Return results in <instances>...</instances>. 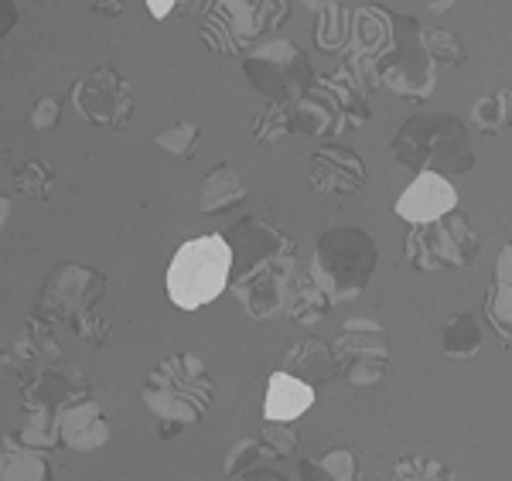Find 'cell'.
Here are the masks:
<instances>
[{
  "mask_svg": "<svg viewBox=\"0 0 512 481\" xmlns=\"http://www.w3.org/2000/svg\"><path fill=\"white\" fill-rule=\"evenodd\" d=\"M393 157L410 174H465L475 168V151L468 144V127L451 113H417L396 130Z\"/></svg>",
  "mask_w": 512,
  "mask_h": 481,
  "instance_id": "1",
  "label": "cell"
},
{
  "mask_svg": "<svg viewBox=\"0 0 512 481\" xmlns=\"http://www.w3.org/2000/svg\"><path fill=\"white\" fill-rule=\"evenodd\" d=\"M229 277H233V250L226 236L205 232L175 250L164 273V287L171 304H178L181 311H198L226 294Z\"/></svg>",
  "mask_w": 512,
  "mask_h": 481,
  "instance_id": "2",
  "label": "cell"
},
{
  "mask_svg": "<svg viewBox=\"0 0 512 481\" xmlns=\"http://www.w3.org/2000/svg\"><path fill=\"white\" fill-rule=\"evenodd\" d=\"M376 263L379 250L369 232L355 226H335L318 236L308 277L325 290V297L332 304L355 301L369 287V280H373Z\"/></svg>",
  "mask_w": 512,
  "mask_h": 481,
  "instance_id": "3",
  "label": "cell"
},
{
  "mask_svg": "<svg viewBox=\"0 0 512 481\" xmlns=\"http://www.w3.org/2000/svg\"><path fill=\"white\" fill-rule=\"evenodd\" d=\"M212 376L205 369V362L192 352L171 355L161 359L151 369V376L144 379V406L158 420H178V424L192 427L205 417V410L212 406Z\"/></svg>",
  "mask_w": 512,
  "mask_h": 481,
  "instance_id": "4",
  "label": "cell"
},
{
  "mask_svg": "<svg viewBox=\"0 0 512 481\" xmlns=\"http://www.w3.org/2000/svg\"><path fill=\"white\" fill-rule=\"evenodd\" d=\"M393 18V41L386 52L379 55L376 72L379 86H386L400 99H414V103H427L437 89V65L424 48V28L410 14H396Z\"/></svg>",
  "mask_w": 512,
  "mask_h": 481,
  "instance_id": "5",
  "label": "cell"
},
{
  "mask_svg": "<svg viewBox=\"0 0 512 481\" xmlns=\"http://www.w3.org/2000/svg\"><path fill=\"white\" fill-rule=\"evenodd\" d=\"M407 260L410 267L420 273H434V270H465L475 263L478 250V232L468 222V215H461L458 209H451L441 219L427 222V226H410L407 236Z\"/></svg>",
  "mask_w": 512,
  "mask_h": 481,
  "instance_id": "6",
  "label": "cell"
},
{
  "mask_svg": "<svg viewBox=\"0 0 512 481\" xmlns=\"http://www.w3.org/2000/svg\"><path fill=\"white\" fill-rule=\"evenodd\" d=\"M243 72L250 79V86L260 89L263 96H270L274 103H294L315 82V69H311L308 55L294 41L280 35L246 48Z\"/></svg>",
  "mask_w": 512,
  "mask_h": 481,
  "instance_id": "7",
  "label": "cell"
},
{
  "mask_svg": "<svg viewBox=\"0 0 512 481\" xmlns=\"http://www.w3.org/2000/svg\"><path fill=\"white\" fill-rule=\"evenodd\" d=\"M332 362L352 386H376L390 369V335L373 318L345 321L342 335L332 345Z\"/></svg>",
  "mask_w": 512,
  "mask_h": 481,
  "instance_id": "8",
  "label": "cell"
},
{
  "mask_svg": "<svg viewBox=\"0 0 512 481\" xmlns=\"http://www.w3.org/2000/svg\"><path fill=\"white\" fill-rule=\"evenodd\" d=\"M106 294V273L76 260H62L59 267L48 273L45 290H41L38 314L52 325L65 321L69 325L79 311H93L96 301Z\"/></svg>",
  "mask_w": 512,
  "mask_h": 481,
  "instance_id": "9",
  "label": "cell"
},
{
  "mask_svg": "<svg viewBox=\"0 0 512 481\" xmlns=\"http://www.w3.org/2000/svg\"><path fill=\"white\" fill-rule=\"evenodd\" d=\"M72 106L93 127L123 130L134 116V93H130V82L117 69L99 65L72 86Z\"/></svg>",
  "mask_w": 512,
  "mask_h": 481,
  "instance_id": "10",
  "label": "cell"
},
{
  "mask_svg": "<svg viewBox=\"0 0 512 481\" xmlns=\"http://www.w3.org/2000/svg\"><path fill=\"white\" fill-rule=\"evenodd\" d=\"M294 273H297V250L280 253L274 260L263 263V267L243 273V277H233L226 290H233L236 301L243 304V311L253 321H270L284 311L287 284H291Z\"/></svg>",
  "mask_w": 512,
  "mask_h": 481,
  "instance_id": "11",
  "label": "cell"
},
{
  "mask_svg": "<svg viewBox=\"0 0 512 481\" xmlns=\"http://www.w3.org/2000/svg\"><path fill=\"white\" fill-rule=\"evenodd\" d=\"M226 243H229V250H233V277H243V273L274 260V256L297 250L287 232H280L274 222L260 219V215H246L243 222H236V226L229 229Z\"/></svg>",
  "mask_w": 512,
  "mask_h": 481,
  "instance_id": "12",
  "label": "cell"
},
{
  "mask_svg": "<svg viewBox=\"0 0 512 481\" xmlns=\"http://www.w3.org/2000/svg\"><path fill=\"white\" fill-rule=\"evenodd\" d=\"M205 45L219 55H239L263 35L260 24L253 18V4L250 0H216L209 7V14L202 18L198 28Z\"/></svg>",
  "mask_w": 512,
  "mask_h": 481,
  "instance_id": "13",
  "label": "cell"
},
{
  "mask_svg": "<svg viewBox=\"0 0 512 481\" xmlns=\"http://www.w3.org/2000/svg\"><path fill=\"white\" fill-rule=\"evenodd\" d=\"M287 116H291V134L332 137L345 130L342 99L335 96L328 76H315V82H311L294 103H287Z\"/></svg>",
  "mask_w": 512,
  "mask_h": 481,
  "instance_id": "14",
  "label": "cell"
},
{
  "mask_svg": "<svg viewBox=\"0 0 512 481\" xmlns=\"http://www.w3.org/2000/svg\"><path fill=\"white\" fill-rule=\"evenodd\" d=\"M89 379L79 366L69 362H48L38 366L35 376L21 379V396L24 406H52V410H65L72 403L89 400Z\"/></svg>",
  "mask_w": 512,
  "mask_h": 481,
  "instance_id": "15",
  "label": "cell"
},
{
  "mask_svg": "<svg viewBox=\"0 0 512 481\" xmlns=\"http://www.w3.org/2000/svg\"><path fill=\"white\" fill-rule=\"evenodd\" d=\"M451 209H458V192H454L451 178L434 171L414 174V181L407 185V192L396 198V215L410 226H427V222L441 219Z\"/></svg>",
  "mask_w": 512,
  "mask_h": 481,
  "instance_id": "16",
  "label": "cell"
},
{
  "mask_svg": "<svg viewBox=\"0 0 512 481\" xmlns=\"http://www.w3.org/2000/svg\"><path fill=\"white\" fill-rule=\"evenodd\" d=\"M366 178H369L366 161H362L352 147H342V144L321 147L308 174L311 188L321 195H355L366 185Z\"/></svg>",
  "mask_w": 512,
  "mask_h": 481,
  "instance_id": "17",
  "label": "cell"
},
{
  "mask_svg": "<svg viewBox=\"0 0 512 481\" xmlns=\"http://www.w3.org/2000/svg\"><path fill=\"white\" fill-rule=\"evenodd\" d=\"M59 444L79 454L99 451V447L110 444V424H106L103 410H99L93 396L59 410Z\"/></svg>",
  "mask_w": 512,
  "mask_h": 481,
  "instance_id": "18",
  "label": "cell"
},
{
  "mask_svg": "<svg viewBox=\"0 0 512 481\" xmlns=\"http://www.w3.org/2000/svg\"><path fill=\"white\" fill-rule=\"evenodd\" d=\"M55 325L48 318H41L35 311L28 321H24V328L18 331V338H14L7 348V355H11V369L18 372H28V369H38V366H48V362H59L62 359V348L55 342Z\"/></svg>",
  "mask_w": 512,
  "mask_h": 481,
  "instance_id": "19",
  "label": "cell"
},
{
  "mask_svg": "<svg viewBox=\"0 0 512 481\" xmlns=\"http://www.w3.org/2000/svg\"><path fill=\"white\" fill-rule=\"evenodd\" d=\"M315 406V386L294 379L291 372L277 369L270 376L267 386V403H263V417L280 420V424H291V420L304 417V413Z\"/></svg>",
  "mask_w": 512,
  "mask_h": 481,
  "instance_id": "20",
  "label": "cell"
},
{
  "mask_svg": "<svg viewBox=\"0 0 512 481\" xmlns=\"http://www.w3.org/2000/svg\"><path fill=\"white\" fill-rule=\"evenodd\" d=\"M246 198H250V192H246V185L236 174V168H229V164H216V168L202 178V188H198V212L202 215L233 212L246 202Z\"/></svg>",
  "mask_w": 512,
  "mask_h": 481,
  "instance_id": "21",
  "label": "cell"
},
{
  "mask_svg": "<svg viewBox=\"0 0 512 481\" xmlns=\"http://www.w3.org/2000/svg\"><path fill=\"white\" fill-rule=\"evenodd\" d=\"M284 372H291L294 379L308 386H318V383H328L335 376V362H332V345L325 338L311 335L304 342H297L287 348L284 355Z\"/></svg>",
  "mask_w": 512,
  "mask_h": 481,
  "instance_id": "22",
  "label": "cell"
},
{
  "mask_svg": "<svg viewBox=\"0 0 512 481\" xmlns=\"http://www.w3.org/2000/svg\"><path fill=\"white\" fill-rule=\"evenodd\" d=\"M4 447H24V451H52L59 447V410L52 406H24V424L4 437Z\"/></svg>",
  "mask_w": 512,
  "mask_h": 481,
  "instance_id": "23",
  "label": "cell"
},
{
  "mask_svg": "<svg viewBox=\"0 0 512 481\" xmlns=\"http://www.w3.org/2000/svg\"><path fill=\"white\" fill-rule=\"evenodd\" d=\"M284 311H287V318H291L294 325H318V321L328 318L332 301H328L325 290H321L315 280L308 277V273L297 270L291 277V284H287Z\"/></svg>",
  "mask_w": 512,
  "mask_h": 481,
  "instance_id": "24",
  "label": "cell"
},
{
  "mask_svg": "<svg viewBox=\"0 0 512 481\" xmlns=\"http://www.w3.org/2000/svg\"><path fill=\"white\" fill-rule=\"evenodd\" d=\"M485 314L489 325L499 331L502 342L509 345V325H512V246H502L499 260H495V277L485 297Z\"/></svg>",
  "mask_w": 512,
  "mask_h": 481,
  "instance_id": "25",
  "label": "cell"
},
{
  "mask_svg": "<svg viewBox=\"0 0 512 481\" xmlns=\"http://www.w3.org/2000/svg\"><path fill=\"white\" fill-rule=\"evenodd\" d=\"M441 348L448 359H475L482 352V325L472 311H458L441 331Z\"/></svg>",
  "mask_w": 512,
  "mask_h": 481,
  "instance_id": "26",
  "label": "cell"
},
{
  "mask_svg": "<svg viewBox=\"0 0 512 481\" xmlns=\"http://www.w3.org/2000/svg\"><path fill=\"white\" fill-rule=\"evenodd\" d=\"M0 481H55V468L45 451L4 447V454H0Z\"/></svg>",
  "mask_w": 512,
  "mask_h": 481,
  "instance_id": "27",
  "label": "cell"
},
{
  "mask_svg": "<svg viewBox=\"0 0 512 481\" xmlns=\"http://www.w3.org/2000/svg\"><path fill=\"white\" fill-rule=\"evenodd\" d=\"M390 481H454L451 464L431 458V454H407L393 464Z\"/></svg>",
  "mask_w": 512,
  "mask_h": 481,
  "instance_id": "28",
  "label": "cell"
},
{
  "mask_svg": "<svg viewBox=\"0 0 512 481\" xmlns=\"http://www.w3.org/2000/svg\"><path fill=\"white\" fill-rule=\"evenodd\" d=\"M506 120H509V89L478 99L472 106V127L485 137H495L499 130H506Z\"/></svg>",
  "mask_w": 512,
  "mask_h": 481,
  "instance_id": "29",
  "label": "cell"
},
{
  "mask_svg": "<svg viewBox=\"0 0 512 481\" xmlns=\"http://www.w3.org/2000/svg\"><path fill=\"white\" fill-rule=\"evenodd\" d=\"M287 134H291V116H287V103H274L263 106V113H256L253 120V140L256 144H280Z\"/></svg>",
  "mask_w": 512,
  "mask_h": 481,
  "instance_id": "30",
  "label": "cell"
},
{
  "mask_svg": "<svg viewBox=\"0 0 512 481\" xmlns=\"http://www.w3.org/2000/svg\"><path fill=\"white\" fill-rule=\"evenodd\" d=\"M328 82H332L335 96L342 99L345 127H362V123H369V116H373V110H369V96H362L359 89H355L352 82L345 79L342 69H338L335 76H328Z\"/></svg>",
  "mask_w": 512,
  "mask_h": 481,
  "instance_id": "31",
  "label": "cell"
},
{
  "mask_svg": "<svg viewBox=\"0 0 512 481\" xmlns=\"http://www.w3.org/2000/svg\"><path fill=\"white\" fill-rule=\"evenodd\" d=\"M52 185H55V168L48 161H28L14 171V188H18L24 198H38V202H45L48 188Z\"/></svg>",
  "mask_w": 512,
  "mask_h": 481,
  "instance_id": "32",
  "label": "cell"
},
{
  "mask_svg": "<svg viewBox=\"0 0 512 481\" xmlns=\"http://www.w3.org/2000/svg\"><path fill=\"white\" fill-rule=\"evenodd\" d=\"M260 461H274V458H270V451L260 444V437H243V441H236L229 447L226 461H222V475H243V471L256 468Z\"/></svg>",
  "mask_w": 512,
  "mask_h": 481,
  "instance_id": "33",
  "label": "cell"
},
{
  "mask_svg": "<svg viewBox=\"0 0 512 481\" xmlns=\"http://www.w3.org/2000/svg\"><path fill=\"white\" fill-rule=\"evenodd\" d=\"M321 14V24H318V45L325 52H342L345 41H349V11H342L338 4L325 7Z\"/></svg>",
  "mask_w": 512,
  "mask_h": 481,
  "instance_id": "34",
  "label": "cell"
},
{
  "mask_svg": "<svg viewBox=\"0 0 512 481\" xmlns=\"http://www.w3.org/2000/svg\"><path fill=\"white\" fill-rule=\"evenodd\" d=\"M424 48H427V55L434 58V65H461L465 62V45H461V38L454 35V31L448 28H437V31H424Z\"/></svg>",
  "mask_w": 512,
  "mask_h": 481,
  "instance_id": "35",
  "label": "cell"
},
{
  "mask_svg": "<svg viewBox=\"0 0 512 481\" xmlns=\"http://www.w3.org/2000/svg\"><path fill=\"white\" fill-rule=\"evenodd\" d=\"M198 137H202V130H198L195 123L178 120V123H171V127H164L154 140H158L161 151H168L171 157H192Z\"/></svg>",
  "mask_w": 512,
  "mask_h": 481,
  "instance_id": "36",
  "label": "cell"
},
{
  "mask_svg": "<svg viewBox=\"0 0 512 481\" xmlns=\"http://www.w3.org/2000/svg\"><path fill=\"white\" fill-rule=\"evenodd\" d=\"M318 471L328 481H362L359 478V458L349 447H335V451H325L321 458H315Z\"/></svg>",
  "mask_w": 512,
  "mask_h": 481,
  "instance_id": "37",
  "label": "cell"
},
{
  "mask_svg": "<svg viewBox=\"0 0 512 481\" xmlns=\"http://www.w3.org/2000/svg\"><path fill=\"white\" fill-rule=\"evenodd\" d=\"M260 444L270 451V458H291V454H297V434H294V427L291 424H280V420H263Z\"/></svg>",
  "mask_w": 512,
  "mask_h": 481,
  "instance_id": "38",
  "label": "cell"
},
{
  "mask_svg": "<svg viewBox=\"0 0 512 481\" xmlns=\"http://www.w3.org/2000/svg\"><path fill=\"white\" fill-rule=\"evenodd\" d=\"M69 328L76 331V338H79V342H86V345H106V342H110V335H113L110 321L99 318L96 308L93 311H79L76 318L69 321Z\"/></svg>",
  "mask_w": 512,
  "mask_h": 481,
  "instance_id": "39",
  "label": "cell"
},
{
  "mask_svg": "<svg viewBox=\"0 0 512 481\" xmlns=\"http://www.w3.org/2000/svg\"><path fill=\"white\" fill-rule=\"evenodd\" d=\"M62 120V96H45L38 99V106L31 110V127L38 130V134H48V130H55Z\"/></svg>",
  "mask_w": 512,
  "mask_h": 481,
  "instance_id": "40",
  "label": "cell"
},
{
  "mask_svg": "<svg viewBox=\"0 0 512 481\" xmlns=\"http://www.w3.org/2000/svg\"><path fill=\"white\" fill-rule=\"evenodd\" d=\"M253 4V18L260 24V31L277 28L287 18V0H250Z\"/></svg>",
  "mask_w": 512,
  "mask_h": 481,
  "instance_id": "41",
  "label": "cell"
},
{
  "mask_svg": "<svg viewBox=\"0 0 512 481\" xmlns=\"http://www.w3.org/2000/svg\"><path fill=\"white\" fill-rule=\"evenodd\" d=\"M18 4L14 0H0V38H7L14 28H18Z\"/></svg>",
  "mask_w": 512,
  "mask_h": 481,
  "instance_id": "42",
  "label": "cell"
},
{
  "mask_svg": "<svg viewBox=\"0 0 512 481\" xmlns=\"http://www.w3.org/2000/svg\"><path fill=\"white\" fill-rule=\"evenodd\" d=\"M212 4H216V0H178L175 11H181V14H185V18H198V14H202V18H205Z\"/></svg>",
  "mask_w": 512,
  "mask_h": 481,
  "instance_id": "43",
  "label": "cell"
},
{
  "mask_svg": "<svg viewBox=\"0 0 512 481\" xmlns=\"http://www.w3.org/2000/svg\"><path fill=\"white\" fill-rule=\"evenodd\" d=\"M89 7H93L96 14H106V18H117L123 11V0H89Z\"/></svg>",
  "mask_w": 512,
  "mask_h": 481,
  "instance_id": "44",
  "label": "cell"
},
{
  "mask_svg": "<svg viewBox=\"0 0 512 481\" xmlns=\"http://www.w3.org/2000/svg\"><path fill=\"white\" fill-rule=\"evenodd\" d=\"M239 481H287V478L277 475V471H267V468H250L239 475Z\"/></svg>",
  "mask_w": 512,
  "mask_h": 481,
  "instance_id": "45",
  "label": "cell"
},
{
  "mask_svg": "<svg viewBox=\"0 0 512 481\" xmlns=\"http://www.w3.org/2000/svg\"><path fill=\"white\" fill-rule=\"evenodd\" d=\"M144 4H147V11H151L154 14V18H168V14L171 11H175V4H178V0H144Z\"/></svg>",
  "mask_w": 512,
  "mask_h": 481,
  "instance_id": "46",
  "label": "cell"
},
{
  "mask_svg": "<svg viewBox=\"0 0 512 481\" xmlns=\"http://www.w3.org/2000/svg\"><path fill=\"white\" fill-rule=\"evenodd\" d=\"M181 430H185V424H178V420H161V441H171Z\"/></svg>",
  "mask_w": 512,
  "mask_h": 481,
  "instance_id": "47",
  "label": "cell"
},
{
  "mask_svg": "<svg viewBox=\"0 0 512 481\" xmlns=\"http://www.w3.org/2000/svg\"><path fill=\"white\" fill-rule=\"evenodd\" d=\"M7 219H11V198L0 195V229L7 226Z\"/></svg>",
  "mask_w": 512,
  "mask_h": 481,
  "instance_id": "48",
  "label": "cell"
},
{
  "mask_svg": "<svg viewBox=\"0 0 512 481\" xmlns=\"http://www.w3.org/2000/svg\"><path fill=\"white\" fill-rule=\"evenodd\" d=\"M332 4H338V0H304V7H308V11H325V7H332Z\"/></svg>",
  "mask_w": 512,
  "mask_h": 481,
  "instance_id": "49",
  "label": "cell"
},
{
  "mask_svg": "<svg viewBox=\"0 0 512 481\" xmlns=\"http://www.w3.org/2000/svg\"><path fill=\"white\" fill-rule=\"evenodd\" d=\"M451 7H454V0H434L431 11H434V14H441V11H451Z\"/></svg>",
  "mask_w": 512,
  "mask_h": 481,
  "instance_id": "50",
  "label": "cell"
}]
</instances>
